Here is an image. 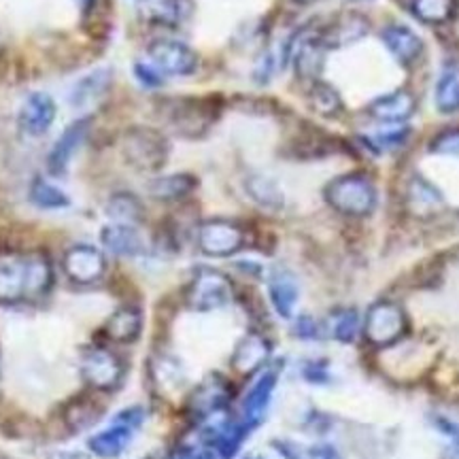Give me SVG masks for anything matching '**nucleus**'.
Listing matches in <instances>:
<instances>
[{"mask_svg": "<svg viewBox=\"0 0 459 459\" xmlns=\"http://www.w3.org/2000/svg\"><path fill=\"white\" fill-rule=\"evenodd\" d=\"M54 283V268L43 254H0V304L41 298Z\"/></svg>", "mask_w": 459, "mask_h": 459, "instance_id": "obj_1", "label": "nucleus"}, {"mask_svg": "<svg viewBox=\"0 0 459 459\" xmlns=\"http://www.w3.org/2000/svg\"><path fill=\"white\" fill-rule=\"evenodd\" d=\"M324 196L332 209L349 217H366L377 206V189L368 177L359 175V172L342 175L330 181Z\"/></svg>", "mask_w": 459, "mask_h": 459, "instance_id": "obj_2", "label": "nucleus"}, {"mask_svg": "<svg viewBox=\"0 0 459 459\" xmlns=\"http://www.w3.org/2000/svg\"><path fill=\"white\" fill-rule=\"evenodd\" d=\"M122 153L132 169L158 172L169 160V143L158 130L136 126L124 134Z\"/></svg>", "mask_w": 459, "mask_h": 459, "instance_id": "obj_3", "label": "nucleus"}, {"mask_svg": "<svg viewBox=\"0 0 459 459\" xmlns=\"http://www.w3.org/2000/svg\"><path fill=\"white\" fill-rule=\"evenodd\" d=\"M232 294V283L226 274L213 268H200L187 287V307L200 313L217 311L228 307Z\"/></svg>", "mask_w": 459, "mask_h": 459, "instance_id": "obj_4", "label": "nucleus"}, {"mask_svg": "<svg viewBox=\"0 0 459 459\" xmlns=\"http://www.w3.org/2000/svg\"><path fill=\"white\" fill-rule=\"evenodd\" d=\"M145 421V412L139 406L134 409H126L115 417L113 426L105 429V432H99L90 438V451L94 453L96 457L102 459H115L119 457L126 451V446L130 445L132 436H134L136 429L141 428V423Z\"/></svg>", "mask_w": 459, "mask_h": 459, "instance_id": "obj_5", "label": "nucleus"}, {"mask_svg": "<svg viewBox=\"0 0 459 459\" xmlns=\"http://www.w3.org/2000/svg\"><path fill=\"white\" fill-rule=\"evenodd\" d=\"M406 315L398 304L394 302H377L372 304L370 311L364 319V336L366 341L375 347H387V344L398 342L406 334Z\"/></svg>", "mask_w": 459, "mask_h": 459, "instance_id": "obj_6", "label": "nucleus"}, {"mask_svg": "<svg viewBox=\"0 0 459 459\" xmlns=\"http://www.w3.org/2000/svg\"><path fill=\"white\" fill-rule=\"evenodd\" d=\"M82 377L94 392H113L124 378V364L105 347H91L82 358Z\"/></svg>", "mask_w": 459, "mask_h": 459, "instance_id": "obj_7", "label": "nucleus"}, {"mask_svg": "<svg viewBox=\"0 0 459 459\" xmlns=\"http://www.w3.org/2000/svg\"><path fill=\"white\" fill-rule=\"evenodd\" d=\"M196 240L204 255L230 257L245 247V230L237 221L209 220L200 223Z\"/></svg>", "mask_w": 459, "mask_h": 459, "instance_id": "obj_8", "label": "nucleus"}, {"mask_svg": "<svg viewBox=\"0 0 459 459\" xmlns=\"http://www.w3.org/2000/svg\"><path fill=\"white\" fill-rule=\"evenodd\" d=\"M147 57L162 74L170 77H187L198 68V56L189 45L172 39L153 41L147 49Z\"/></svg>", "mask_w": 459, "mask_h": 459, "instance_id": "obj_9", "label": "nucleus"}, {"mask_svg": "<svg viewBox=\"0 0 459 459\" xmlns=\"http://www.w3.org/2000/svg\"><path fill=\"white\" fill-rule=\"evenodd\" d=\"M65 274L77 285H91L105 277V254L94 245H74L62 257Z\"/></svg>", "mask_w": 459, "mask_h": 459, "instance_id": "obj_10", "label": "nucleus"}, {"mask_svg": "<svg viewBox=\"0 0 459 459\" xmlns=\"http://www.w3.org/2000/svg\"><path fill=\"white\" fill-rule=\"evenodd\" d=\"M56 100L49 94H45V91H32L22 102L20 113H17V124H20V130L24 134L39 139V136L48 134L56 122Z\"/></svg>", "mask_w": 459, "mask_h": 459, "instance_id": "obj_11", "label": "nucleus"}, {"mask_svg": "<svg viewBox=\"0 0 459 459\" xmlns=\"http://www.w3.org/2000/svg\"><path fill=\"white\" fill-rule=\"evenodd\" d=\"M91 128V117H79L57 136L48 156V170L51 177H65L68 164L77 153V149L88 139Z\"/></svg>", "mask_w": 459, "mask_h": 459, "instance_id": "obj_12", "label": "nucleus"}, {"mask_svg": "<svg viewBox=\"0 0 459 459\" xmlns=\"http://www.w3.org/2000/svg\"><path fill=\"white\" fill-rule=\"evenodd\" d=\"M230 400V385L226 378L220 375H211L204 378L200 385L194 389L192 398H189V409L200 419L213 417L223 411V406Z\"/></svg>", "mask_w": 459, "mask_h": 459, "instance_id": "obj_13", "label": "nucleus"}, {"mask_svg": "<svg viewBox=\"0 0 459 459\" xmlns=\"http://www.w3.org/2000/svg\"><path fill=\"white\" fill-rule=\"evenodd\" d=\"M370 30L368 20L359 13H347L338 15L330 26L321 30V41H324L325 49H341L347 45H353L361 41Z\"/></svg>", "mask_w": 459, "mask_h": 459, "instance_id": "obj_14", "label": "nucleus"}, {"mask_svg": "<svg viewBox=\"0 0 459 459\" xmlns=\"http://www.w3.org/2000/svg\"><path fill=\"white\" fill-rule=\"evenodd\" d=\"M213 117H215V111L211 108L209 100L186 99V100H175L170 105V124L175 126L181 134L203 132L206 126L213 122Z\"/></svg>", "mask_w": 459, "mask_h": 459, "instance_id": "obj_15", "label": "nucleus"}, {"mask_svg": "<svg viewBox=\"0 0 459 459\" xmlns=\"http://www.w3.org/2000/svg\"><path fill=\"white\" fill-rule=\"evenodd\" d=\"M279 381V372L277 370H268L257 378L255 385L249 389L247 398L243 402V426L247 429H254L257 423L262 421L264 415H266L268 406H271L273 400V392L277 387Z\"/></svg>", "mask_w": 459, "mask_h": 459, "instance_id": "obj_16", "label": "nucleus"}, {"mask_svg": "<svg viewBox=\"0 0 459 459\" xmlns=\"http://www.w3.org/2000/svg\"><path fill=\"white\" fill-rule=\"evenodd\" d=\"M417 108V100L411 91L395 90L387 96H378L368 105V113L378 122L385 124H402L412 117Z\"/></svg>", "mask_w": 459, "mask_h": 459, "instance_id": "obj_17", "label": "nucleus"}, {"mask_svg": "<svg viewBox=\"0 0 459 459\" xmlns=\"http://www.w3.org/2000/svg\"><path fill=\"white\" fill-rule=\"evenodd\" d=\"M100 240L107 251L122 257H139L145 254V240L136 226L128 223H108L102 228Z\"/></svg>", "mask_w": 459, "mask_h": 459, "instance_id": "obj_18", "label": "nucleus"}, {"mask_svg": "<svg viewBox=\"0 0 459 459\" xmlns=\"http://www.w3.org/2000/svg\"><path fill=\"white\" fill-rule=\"evenodd\" d=\"M268 358H271V344L260 334H247L243 341L237 344L232 355V368L238 372V375L249 377L254 375L266 364Z\"/></svg>", "mask_w": 459, "mask_h": 459, "instance_id": "obj_19", "label": "nucleus"}, {"mask_svg": "<svg viewBox=\"0 0 459 459\" xmlns=\"http://www.w3.org/2000/svg\"><path fill=\"white\" fill-rule=\"evenodd\" d=\"M381 39L383 43H385V48L389 49V54L404 66L412 65V62L423 54L421 37L402 24L387 26L385 30L381 32Z\"/></svg>", "mask_w": 459, "mask_h": 459, "instance_id": "obj_20", "label": "nucleus"}, {"mask_svg": "<svg viewBox=\"0 0 459 459\" xmlns=\"http://www.w3.org/2000/svg\"><path fill=\"white\" fill-rule=\"evenodd\" d=\"M406 204H409L412 215L432 217L445 209V198L432 183L417 175L406 187Z\"/></svg>", "mask_w": 459, "mask_h": 459, "instance_id": "obj_21", "label": "nucleus"}, {"mask_svg": "<svg viewBox=\"0 0 459 459\" xmlns=\"http://www.w3.org/2000/svg\"><path fill=\"white\" fill-rule=\"evenodd\" d=\"M111 83L113 73L108 68H99V71L88 73L73 85L71 105L74 108H85L88 105H94V102L105 99L107 91L111 90Z\"/></svg>", "mask_w": 459, "mask_h": 459, "instance_id": "obj_22", "label": "nucleus"}, {"mask_svg": "<svg viewBox=\"0 0 459 459\" xmlns=\"http://www.w3.org/2000/svg\"><path fill=\"white\" fill-rule=\"evenodd\" d=\"M268 296H271L274 311L283 319H290L296 311L298 298H300V285L291 273L274 271L268 281Z\"/></svg>", "mask_w": 459, "mask_h": 459, "instance_id": "obj_23", "label": "nucleus"}, {"mask_svg": "<svg viewBox=\"0 0 459 459\" xmlns=\"http://www.w3.org/2000/svg\"><path fill=\"white\" fill-rule=\"evenodd\" d=\"M102 332H105V336L113 342H122V344L134 342L143 332L141 308H136V307L117 308V311H115L111 317L107 319Z\"/></svg>", "mask_w": 459, "mask_h": 459, "instance_id": "obj_24", "label": "nucleus"}, {"mask_svg": "<svg viewBox=\"0 0 459 459\" xmlns=\"http://www.w3.org/2000/svg\"><path fill=\"white\" fill-rule=\"evenodd\" d=\"M141 15L158 26H179L187 15V0H141Z\"/></svg>", "mask_w": 459, "mask_h": 459, "instance_id": "obj_25", "label": "nucleus"}, {"mask_svg": "<svg viewBox=\"0 0 459 459\" xmlns=\"http://www.w3.org/2000/svg\"><path fill=\"white\" fill-rule=\"evenodd\" d=\"M196 187V179L187 172H177V175H166L158 177L149 183V194L156 200L162 203H172V200L186 198L187 194H192V189Z\"/></svg>", "mask_w": 459, "mask_h": 459, "instance_id": "obj_26", "label": "nucleus"}, {"mask_svg": "<svg viewBox=\"0 0 459 459\" xmlns=\"http://www.w3.org/2000/svg\"><path fill=\"white\" fill-rule=\"evenodd\" d=\"M457 0H411V13L429 26H443L455 15Z\"/></svg>", "mask_w": 459, "mask_h": 459, "instance_id": "obj_27", "label": "nucleus"}, {"mask_svg": "<svg viewBox=\"0 0 459 459\" xmlns=\"http://www.w3.org/2000/svg\"><path fill=\"white\" fill-rule=\"evenodd\" d=\"M28 196H30V203L34 206H39V209H45V211H60L71 206V198H68V194L62 192L60 187L54 186V183L43 179V177H34L30 183V194H28Z\"/></svg>", "mask_w": 459, "mask_h": 459, "instance_id": "obj_28", "label": "nucleus"}, {"mask_svg": "<svg viewBox=\"0 0 459 459\" xmlns=\"http://www.w3.org/2000/svg\"><path fill=\"white\" fill-rule=\"evenodd\" d=\"M107 215L111 217L113 223H128V226H136L143 221L145 209H143L141 200L134 194L117 192L113 194L107 204Z\"/></svg>", "mask_w": 459, "mask_h": 459, "instance_id": "obj_29", "label": "nucleus"}, {"mask_svg": "<svg viewBox=\"0 0 459 459\" xmlns=\"http://www.w3.org/2000/svg\"><path fill=\"white\" fill-rule=\"evenodd\" d=\"M307 100H308V107H311L315 113L324 115V117H334V115L342 111L341 94H338L330 83L319 82V79L317 82H313L311 88H308Z\"/></svg>", "mask_w": 459, "mask_h": 459, "instance_id": "obj_30", "label": "nucleus"}, {"mask_svg": "<svg viewBox=\"0 0 459 459\" xmlns=\"http://www.w3.org/2000/svg\"><path fill=\"white\" fill-rule=\"evenodd\" d=\"M436 107L440 113L459 111V66L445 68L436 83Z\"/></svg>", "mask_w": 459, "mask_h": 459, "instance_id": "obj_31", "label": "nucleus"}, {"mask_svg": "<svg viewBox=\"0 0 459 459\" xmlns=\"http://www.w3.org/2000/svg\"><path fill=\"white\" fill-rule=\"evenodd\" d=\"M359 315L355 308H338L330 315L328 319V330L332 338H336L338 342L351 344L359 334Z\"/></svg>", "mask_w": 459, "mask_h": 459, "instance_id": "obj_32", "label": "nucleus"}, {"mask_svg": "<svg viewBox=\"0 0 459 459\" xmlns=\"http://www.w3.org/2000/svg\"><path fill=\"white\" fill-rule=\"evenodd\" d=\"M100 415H102V406L96 400L85 398V395L83 398L71 400V404H68L65 411L66 423L73 429L90 428L96 419H100Z\"/></svg>", "mask_w": 459, "mask_h": 459, "instance_id": "obj_33", "label": "nucleus"}, {"mask_svg": "<svg viewBox=\"0 0 459 459\" xmlns=\"http://www.w3.org/2000/svg\"><path fill=\"white\" fill-rule=\"evenodd\" d=\"M247 192L255 200L257 204L266 206V209H279L283 204V194L277 183L264 175H254L247 179Z\"/></svg>", "mask_w": 459, "mask_h": 459, "instance_id": "obj_34", "label": "nucleus"}, {"mask_svg": "<svg viewBox=\"0 0 459 459\" xmlns=\"http://www.w3.org/2000/svg\"><path fill=\"white\" fill-rule=\"evenodd\" d=\"M134 77L143 88H149V90L162 88L164 85V74L160 73L152 62H141V60L134 62Z\"/></svg>", "mask_w": 459, "mask_h": 459, "instance_id": "obj_35", "label": "nucleus"}, {"mask_svg": "<svg viewBox=\"0 0 459 459\" xmlns=\"http://www.w3.org/2000/svg\"><path fill=\"white\" fill-rule=\"evenodd\" d=\"M432 153L438 156H459V130H446L432 141Z\"/></svg>", "mask_w": 459, "mask_h": 459, "instance_id": "obj_36", "label": "nucleus"}, {"mask_svg": "<svg viewBox=\"0 0 459 459\" xmlns=\"http://www.w3.org/2000/svg\"><path fill=\"white\" fill-rule=\"evenodd\" d=\"M294 334L302 338V341H317L321 336V325L313 317H308V315H302L294 324Z\"/></svg>", "mask_w": 459, "mask_h": 459, "instance_id": "obj_37", "label": "nucleus"}, {"mask_svg": "<svg viewBox=\"0 0 459 459\" xmlns=\"http://www.w3.org/2000/svg\"><path fill=\"white\" fill-rule=\"evenodd\" d=\"M409 139V130H392V132H381V134L375 136V147L381 149H395L404 145V141Z\"/></svg>", "mask_w": 459, "mask_h": 459, "instance_id": "obj_38", "label": "nucleus"}, {"mask_svg": "<svg viewBox=\"0 0 459 459\" xmlns=\"http://www.w3.org/2000/svg\"><path fill=\"white\" fill-rule=\"evenodd\" d=\"M330 372L325 361H311V364L304 366V378L311 383H325L328 381Z\"/></svg>", "mask_w": 459, "mask_h": 459, "instance_id": "obj_39", "label": "nucleus"}, {"mask_svg": "<svg viewBox=\"0 0 459 459\" xmlns=\"http://www.w3.org/2000/svg\"><path fill=\"white\" fill-rule=\"evenodd\" d=\"M307 459H341V455H338V451L334 449V446L317 445V446H313V449H308Z\"/></svg>", "mask_w": 459, "mask_h": 459, "instance_id": "obj_40", "label": "nucleus"}, {"mask_svg": "<svg viewBox=\"0 0 459 459\" xmlns=\"http://www.w3.org/2000/svg\"><path fill=\"white\" fill-rule=\"evenodd\" d=\"M77 4H79V9L83 11L85 15L90 13L91 9H94V4H96V0H77Z\"/></svg>", "mask_w": 459, "mask_h": 459, "instance_id": "obj_41", "label": "nucleus"}, {"mask_svg": "<svg viewBox=\"0 0 459 459\" xmlns=\"http://www.w3.org/2000/svg\"><path fill=\"white\" fill-rule=\"evenodd\" d=\"M298 4H313V3H317V0H296Z\"/></svg>", "mask_w": 459, "mask_h": 459, "instance_id": "obj_42", "label": "nucleus"}, {"mask_svg": "<svg viewBox=\"0 0 459 459\" xmlns=\"http://www.w3.org/2000/svg\"><path fill=\"white\" fill-rule=\"evenodd\" d=\"M196 459H217V457L211 455V453H204V455H200V457H196Z\"/></svg>", "mask_w": 459, "mask_h": 459, "instance_id": "obj_43", "label": "nucleus"}, {"mask_svg": "<svg viewBox=\"0 0 459 459\" xmlns=\"http://www.w3.org/2000/svg\"><path fill=\"white\" fill-rule=\"evenodd\" d=\"M245 459H255V457H245Z\"/></svg>", "mask_w": 459, "mask_h": 459, "instance_id": "obj_44", "label": "nucleus"}]
</instances>
